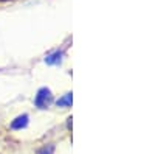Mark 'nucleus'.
I'll use <instances>...</instances> for the list:
<instances>
[{
  "mask_svg": "<svg viewBox=\"0 0 155 154\" xmlns=\"http://www.w3.org/2000/svg\"><path fill=\"white\" fill-rule=\"evenodd\" d=\"M71 104V94H67L64 98L58 101V106H70Z\"/></svg>",
  "mask_w": 155,
  "mask_h": 154,
  "instance_id": "3",
  "label": "nucleus"
},
{
  "mask_svg": "<svg viewBox=\"0 0 155 154\" xmlns=\"http://www.w3.org/2000/svg\"><path fill=\"white\" fill-rule=\"evenodd\" d=\"M51 100H53V97H51V92L48 91V89H41V91L37 92V95H36L34 103H36V106H37V108L45 109V108L50 106Z\"/></svg>",
  "mask_w": 155,
  "mask_h": 154,
  "instance_id": "1",
  "label": "nucleus"
},
{
  "mask_svg": "<svg viewBox=\"0 0 155 154\" xmlns=\"http://www.w3.org/2000/svg\"><path fill=\"white\" fill-rule=\"evenodd\" d=\"M27 120H28L27 115H22V117L16 118V121L11 123V128H12V129H20V128H25V126H27Z\"/></svg>",
  "mask_w": 155,
  "mask_h": 154,
  "instance_id": "2",
  "label": "nucleus"
}]
</instances>
